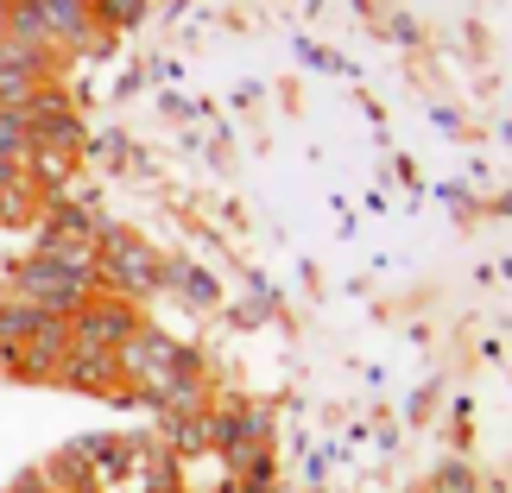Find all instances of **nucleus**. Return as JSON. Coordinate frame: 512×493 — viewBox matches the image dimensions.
<instances>
[{
    "label": "nucleus",
    "instance_id": "obj_6",
    "mask_svg": "<svg viewBox=\"0 0 512 493\" xmlns=\"http://www.w3.org/2000/svg\"><path fill=\"white\" fill-rule=\"evenodd\" d=\"M38 83H51L45 76V57L13 45V38H0V108H19Z\"/></svg>",
    "mask_w": 512,
    "mask_h": 493
},
{
    "label": "nucleus",
    "instance_id": "obj_12",
    "mask_svg": "<svg viewBox=\"0 0 512 493\" xmlns=\"http://www.w3.org/2000/svg\"><path fill=\"white\" fill-rule=\"evenodd\" d=\"M165 443L177 449V456L209 449V411H196V418H165Z\"/></svg>",
    "mask_w": 512,
    "mask_h": 493
},
{
    "label": "nucleus",
    "instance_id": "obj_2",
    "mask_svg": "<svg viewBox=\"0 0 512 493\" xmlns=\"http://www.w3.org/2000/svg\"><path fill=\"white\" fill-rule=\"evenodd\" d=\"M159 266L165 253H152L140 234L102 228V241H95V291H108V298H127V304L159 298Z\"/></svg>",
    "mask_w": 512,
    "mask_h": 493
},
{
    "label": "nucleus",
    "instance_id": "obj_10",
    "mask_svg": "<svg viewBox=\"0 0 512 493\" xmlns=\"http://www.w3.org/2000/svg\"><path fill=\"white\" fill-rule=\"evenodd\" d=\"M7 38H13V45H26V51H38V57L57 51L51 32H45V13H38V0H13V7H7Z\"/></svg>",
    "mask_w": 512,
    "mask_h": 493
},
{
    "label": "nucleus",
    "instance_id": "obj_9",
    "mask_svg": "<svg viewBox=\"0 0 512 493\" xmlns=\"http://www.w3.org/2000/svg\"><path fill=\"white\" fill-rule=\"evenodd\" d=\"M159 291H177L184 304H215V298H222L215 279H209V272H196L190 260H165L159 266Z\"/></svg>",
    "mask_w": 512,
    "mask_h": 493
},
{
    "label": "nucleus",
    "instance_id": "obj_7",
    "mask_svg": "<svg viewBox=\"0 0 512 493\" xmlns=\"http://www.w3.org/2000/svg\"><path fill=\"white\" fill-rule=\"evenodd\" d=\"M57 380L76 386V392H121V361L114 354H95V348H70Z\"/></svg>",
    "mask_w": 512,
    "mask_h": 493
},
{
    "label": "nucleus",
    "instance_id": "obj_1",
    "mask_svg": "<svg viewBox=\"0 0 512 493\" xmlns=\"http://www.w3.org/2000/svg\"><path fill=\"white\" fill-rule=\"evenodd\" d=\"M13 298L38 317H76L95 298V253L89 247H38L13 272Z\"/></svg>",
    "mask_w": 512,
    "mask_h": 493
},
{
    "label": "nucleus",
    "instance_id": "obj_14",
    "mask_svg": "<svg viewBox=\"0 0 512 493\" xmlns=\"http://www.w3.org/2000/svg\"><path fill=\"white\" fill-rule=\"evenodd\" d=\"M430 493H481V481H475V475H468V468H462V462H449V468H443V475H437V481H430Z\"/></svg>",
    "mask_w": 512,
    "mask_h": 493
},
{
    "label": "nucleus",
    "instance_id": "obj_15",
    "mask_svg": "<svg viewBox=\"0 0 512 493\" xmlns=\"http://www.w3.org/2000/svg\"><path fill=\"white\" fill-rule=\"evenodd\" d=\"M7 493H51V487H45V475H26V481H13Z\"/></svg>",
    "mask_w": 512,
    "mask_h": 493
},
{
    "label": "nucleus",
    "instance_id": "obj_13",
    "mask_svg": "<svg viewBox=\"0 0 512 493\" xmlns=\"http://www.w3.org/2000/svg\"><path fill=\"white\" fill-rule=\"evenodd\" d=\"M32 146H26V127H19L13 108H0V165H26Z\"/></svg>",
    "mask_w": 512,
    "mask_h": 493
},
{
    "label": "nucleus",
    "instance_id": "obj_11",
    "mask_svg": "<svg viewBox=\"0 0 512 493\" xmlns=\"http://www.w3.org/2000/svg\"><path fill=\"white\" fill-rule=\"evenodd\" d=\"M38 323H45V317H38L32 304L7 298V304H0V354H7V361H13V354H19V348H26L32 335H38Z\"/></svg>",
    "mask_w": 512,
    "mask_h": 493
},
{
    "label": "nucleus",
    "instance_id": "obj_3",
    "mask_svg": "<svg viewBox=\"0 0 512 493\" xmlns=\"http://www.w3.org/2000/svg\"><path fill=\"white\" fill-rule=\"evenodd\" d=\"M13 114H19V127H26V146H32V152H76V140H83L76 102H70L57 83H38Z\"/></svg>",
    "mask_w": 512,
    "mask_h": 493
},
{
    "label": "nucleus",
    "instance_id": "obj_4",
    "mask_svg": "<svg viewBox=\"0 0 512 493\" xmlns=\"http://www.w3.org/2000/svg\"><path fill=\"white\" fill-rule=\"evenodd\" d=\"M133 329H140V310L127 298H108V291H95V298L70 317V348H95V354H121L133 342Z\"/></svg>",
    "mask_w": 512,
    "mask_h": 493
},
{
    "label": "nucleus",
    "instance_id": "obj_8",
    "mask_svg": "<svg viewBox=\"0 0 512 493\" xmlns=\"http://www.w3.org/2000/svg\"><path fill=\"white\" fill-rule=\"evenodd\" d=\"M38 13H45L51 45H89V0H38Z\"/></svg>",
    "mask_w": 512,
    "mask_h": 493
},
{
    "label": "nucleus",
    "instance_id": "obj_5",
    "mask_svg": "<svg viewBox=\"0 0 512 493\" xmlns=\"http://www.w3.org/2000/svg\"><path fill=\"white\" fill-rule=\"evenodd\" d=\"M64 354H70V317H45L32 342L13 354V373H26V380H57Z\"/></svg>",
    "mask_w": 512,
    "mask_h": 493
}]
</instances>
